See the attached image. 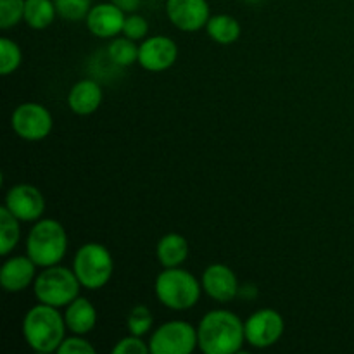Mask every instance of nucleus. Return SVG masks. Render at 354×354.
I'll return each mask as SVG.
<instances>
[{
	"instance_id": "nucleus-4",
	"label": "nucleus",
	"mask_w": 354,
	"mask_h": 354,
	"mask_svg": "<svg viewBox=\"0 0 354 354\" xmlns=\"http://www.w3.org/2000/svg\"><path fill=\"white\" fill-rule=\"evenodd\" d=\"M156 297L162 306L175 311L190 310L196 306L201 299L203 283L196 279L190 272L176 268H165L156 279L154 283Z\"/></svg>"
},
{
	"instance_id": "nucleus-20",
	"label": "nucleus",
	"mask_w": 354,
	"mask_h": 354,
	"mask_svg": "<svg viewBox=\"0 0 354 354\" xmlns=\"http://www.w3.org/2000/svg\"><path fill=\"white\" fill-rule=\"evenodd\" d=\"M57 10L54 0H26L24 23L33 30H45L54 23Z\"/></svg>"
},
{
	"instance_id": "nucleus-7",
	"label": "nucleus",
	"mask_w": 354,
	"mask_h": 354,
	"mask_svg": "<svg viewBox=\"0 0 354 354\" xmlns=\"http://www.w3.org/2000/svg\"><path fill=\"white\" fill-rule=\"evenodd\" d=\"M149 348L152 354H190L199 348L197 328L183 320L166 322L152 332Z\"/></svg>"
},
{
	"instance_id": "nucleus-26",
	"label": "nucleus",
	"mask_w": 354,
	"mask_h": 354,
	"mask_svg": "<svg viewBox=\"0 0 354 354\" xmlns=\"http://www.w3.org/2000/svg\"><path fill=\"white\" fill-rule=\"evenodd\" d=\"M26 0H0V28L10 30L24 21Z\"/></svg>"
},
{
	"instance_id": "nucleus-11",
	"label": "nucleus",
	"mask_w": 354,
	"mask_h": 354,
	"mask_svg": "<svg viewBox=\"0 0 354 354\" xmlns=\"http://www.w3.org/2000/svg\"><path fill=\"white\" fill-rule=\"evenodd\" d=\"M178 59L175 41L162 35L145 38L138 48V64L152 73H161L171 68Z\"/></svg>"
},
{
	"instance_id": "nucleus-18",
	"label": "nucleus",
	"mask_w": 354,
	"mask_h": 354,
	"mask_svg": "<svg viewBox=\"0 0 354 354\" xmlns=\"http://www.w3.org/2000/svg\"><path fill=\"white\" fill-rule=\"evenodd\" d=\"M156 254L162 268H176L189 258V242L180 234H166L159 239Z\"/></svg>"
},
{
	"instance_id": "nucleus-12",
	"label": "nucleus",
	"mask_w": 354,
	"mask_h": 354,
	"mask_svg": "<svg viewBox=\"0 0 354 354\" xmlns=\"http://www.w3.org/2000/svg\"><path fill=\"white\" fill-rule=\"evenodd\" d=\"M166 14L173 26L182 31H197L209 21L207 0H166Z\"/></svg>"
},
{
	"instance_id": "nucleus-2",
	"label": "nucleus",
	"mask_w": 354,
	"mask_h": 354,
	"mask_svg": "<svg viewBox=\"0 0 354 354\" xmlns=\"http://www.w3.org/2000/svg\"><path fill=\"white\" fill-rule=\"evenodd\" d=\"M21 328L26 344L35 353L41 354L57 353L68 330L64 315L59 313L57 308L44 303H38L26 311Z\"/></svg>"
},
{
	"instance_id": "nucleus-27",
	"label": "nucleus",
	"mask_w": 354,
	"mask_h": 354,
	"mask_svg": "<svg viewBox=\"0 0 354 354\" xmlns=\"http://www.w3.org/2000/svg\"><path fill=\"white\" fill-rule=\"evenodd\" d=\"M123 35L124 37L131 38V40H145L149 35V23L144 16L140 14H128L127 19L123 24Z\"/></svg>"
},
{
	"instance_id": "nucleus-14",
	"label": "nucleus",
	"mask_w": 354,
	"mask_h": 354,
	"mask_svg": "<svg viewBox=\"0 0 354 354\" xmlns=\"http://www.w3.org/2000/svg\"><path fill=\"white\" fill-rule=\"evenodd\" d=\"M127 19V12L113 2L97 3L90 9L85 23L90 33L99 38L118 37L123 33V24Z\"/></svg>"
},
{
	"instance_id": "nucleus-10",
	"label": "nucleus",
	"mask_w": 354,
	"mask_h": 354,
	"mask_svg": "<svg viewBox=\"0 0 354 354\" xmlns=\"http://www.w3.org/2000/svg\"><path fill=\"white\" fill-rule=\"evenodd\" d=\"M3 206L23 223H33L44 216L45 197L35 185L17 183L7 190Z\"/></svg>"
},
{
	"instance_id": "nucleus-24",
	"label": "nucleus",
	"mask_w": 354,
	"mask_h": 354,
	"mask_svg": "<svg viewBox=\"0 0 354 354\" xmlns=\"http://www.w3.org/2000/svg\"><path fill=\"white\" fill-rule=\"evenodd\" d=\"M23 62V52L19 45L10 38H2L0 40V73L3 76L16 71Z\"/></svg>"
},
{
	"instance_id": "nucleus-9",
	"label": "nucleus",
	"mask_w": 354,
	"mask_h": 354,
	"mask_svg": "<svg viewBox=\"0 0 354 354\" xmlns=\"http://www.w3.org/2000/svg\"><path fill=\"white\" fill-rule=\"evenodd\" d=\"M244 330L245 342H249V346L256 349H266L280 341L286 330V322L277 310L263 308L244 322Z\"/></svg>"
},
{
	"instance_id": "nucleus-25",
	"label": "nucleus",
	"mask_w": 354,
	"mask_h": 354,
	"mask_svg": "<svg viewBox=\"0 0 354 354\" xmlns=\"http://www.w3.org/2000/svg\"><path fill=\"white\" fill-rule=\"evenodd\" d=\"M152 324H154V317H152L151 310L145 304L135 306L127 318L130 334L138 335V337H144L145 334H149V330L152 328Z\"/></svg>"
},
{
	"instance_id": "nucleus-6",
	"label": "nucleus",
	"mask_w": 354,
	"mask_h": 354,
	"mask_svg": "<svg viewBox=\"0 0 354 354\" xmlns=\"http://www.w3.org/2000/svg\"><path fill=\"white\" fill-rule=\"evenodd\" d=\"M73 272L86 290H99L111 280L114 261L109 249L102 244L88 242L76 251L73 259Z\"/></svg>"
},
{
	"instance_id": "nucleus-8",
	"label": "nucleus",
	"mask_w": 354,
	"mask_h": 354,
	"mask_svg": "<svg viewBox=\"0 0 354 354\" xmlns=\"http://www.w3.org/2000/svg\"><path fill=\"white\" fill-rule=\"evenodd\" d=\"M10 127L14 133L28 142L44 140L54 128L50 111L37 102H24L14 109L10 116Z\"/></svg>"
},
{
	"instance_id": "nucleus-5",
	"label": "nucleus",
	"mask_w": 354,
	"mask_h": 354,
	"mask_svg": "<svg viewBox=\"0 0 354 354\" xmlns=\"http://www.w3.org/2000/svg\"><path fill=\"white\" fill-rule=\"evenodd\" d=\"M78 277L75 272L64 266H48L38 273L33 282V292L38 303L48 304L54 308H66L80 296Z\"/></svg>"
},
{
	"instance_id": "nucleus-15",
	"label": "nucleus",
	"mask_w": 354,
	"mask_h": 354,
	"mask_svg": "<svg viewBox=\"0 0 354 354\" xmlns=\"http://www.w3.org/2000/svg\"><path fill=\"white\" fill-rule=\"evenodd\" d=\"M37 279V265L30 256H14L0 268V286L7 292H21Z\"/></svg>"
},
{
	"instance_id": "nucleus-3",
	"label": "nucleus",
	"mask_w": 354,
	"mask_h": 354,
	"mask_svg": "<svg viewBox=\"0 0 354 354\" xmlns=\"http://www.w3.org/2000/svg\"><path fill=\"white\" fill-rule=\"evenodd\" d=\"M26 252L40 268L55 266L68 252V234L59 221L40 218L26 239Z\"/></svg>"
},
{
	"instance_id": "nucleus-16",
	"label": "nucleus",
	"mask_w": 354,
	"mask_h": 354,
	"mask_svg": "<svg viewBox=\"0 0 354 354\" xmlns=\"http://www.w3.org/2000/svg\"><path fill=\"white\" fill-rule=\"evenodd\" d=\"M102 102V88L93 80H80L68 93V106L78 116H88L99 109Z\"/></svg>"
},
{
	"instance_id": "nucleus-22",
	"label": "nucleus",
	"mask_w": 354,
	"mask_h": 354,
	"mask_svg": "<svg viewBox=\"0 0 354 354\" xmlns=\"http://www.w3.org/2000/svg\"><path fill=\"white\" fill-rule=\"evenodd\" d=\"M138 48H140V45H137L135 40L123 35V37H118L111 41L109 47H107V55L116 66L128 68L138 61Z\"/></svg>"
},
{
	"instance_id": "nucleus-23",
	"label": "nucleus",
	"mask_w": 354,
	"mask_h": 354,
	"mask_svg": "<svg viewBox=\"0 0 354 354\" xmlns=\"http://www.w3.org/2000/svg\"><path fill=\"white\" fill-rule=\"evenodd\" d=\"M57 16L62 19L78 23V21L86 19L90 9L93 7L92 0H54Z\"/></svg>"
},
{
	"instance_id": "nucleus-29",
	"label": "nucleus",
	"mask_w": 354,
	"mask_h": 354,
	"mask_svg": "<svg viewBox=\"0 0 354 354\" xmlns=\"http://www.w3.org/2000/svg\"><path fill=\"white\" fill-rule=\"evenodd\" d=\"M59 354H93L95 348L90 344L88 341L82 337V335H73V337H66L62 344L57 349Z\"/></svg>"
},
{
	"instance_id": "nucleus-19",
	"label": "nucleus",
	"mask_w": 354,
	"mask_h": 354,
	"mask_svg": "<svg viewBox=\"0 0 354 354\" xmlns=\"http://www.w3.org/2000/svg\"><path fill=\"white\" fill-rule=\"evenodd\" d=\"M207 35L213 38L216 44L230 45L239 40L241 37V23L235 17L228 16V14H218V16H211L206 24Z\"/></svg>"
},
{
	"instance_id": "nucleus-17",
	"label": "nucleus",
	"mask_w": 354,
	"mask_h": 354,
	"mask_svg": "<svg viewBox=\"0 0 354 354\" xmlns=\"http://www.w3.org/2000/svg\"><path fill=\"white\" fill-rule=\"evenodd\" d=\"M66 327L76 335H86L97 325V310L85 297H76L73 303L66 306L64 311Z\"/></svg>"
},
{
	"instance_id": "nucleus-13",
	"label": "nucleus",
	"mask_w": 354,
	"mask_h": 354,
	"mask_svg": "<svg viewBox=\"0 0 354 354\" xmlns=\"http://www.w3.org/2000/svg\"><path fill=\"white\" fill-rule=\"evenodd\" d=\"M203 290L216 303H230L239 294V280L235 272L227 265H211L204 270Z\"/></svg>"
},
{
	"instance_id": "nucleus-28",
	"label": "nucleus",
	"mask_w": 354,
	"mask_h": 354,
	"mask_svg": "<svg viewBox=\"0 0 354 354\" xmlns=\"http://www.w3.org/2000/svg\"><path fill=\"white\" fill-rule=\"evenodd\" d=\"M114 354H149L151 348L149 344H145V341H142V337L138 335L130 334V337H123L121 341H118V344L113 348Z\"/></svg>"
},
{
	"instance_id": "nucleus-30",
	"label": "nucleus",
	"mask_w": 354,
	"mask_h": 354,
	"mask_svg": "<svg viewBox=\"0 0 354 354\" xmlns=\"http://www.w3.org/2000/svg\"><path fill=\"white\" fill-rule=\"evenodd\" d=\"M109 2H113L114 6H118L121 10H124L127 14H131V12H135L138 7H140L142 0H109Z\"/></svg>"
},
{
	"instance_id": "nucleus-1",
	"label": "nucleus",
	"mask_w": 354,
	"mask_h": 354,
	"mask_svg": "<svg viewBox=\"0 0 354 354\" xmlns=\"http://www.w3.org/2000/svg\"><path fill=\"white\" fill-rule=\"evenodd\" d=\"M197 339L204 354H235L245 342L244 322L232 311L214 310L197 325Z\"/></svg>"
},
{
	"instance_id": "nucleus-21",
	"label": "nucleus",
	"mask_w": 354,
	"mask_h": 354,
	"mask_svg": "<svg viewBox=\"0 0 354 354\" xmlns=\"http://www.w3.org/2000/svg\"><path fill=\"white\" fill-rule=\"evenodd\" d=\"M21 221L7 209L0 207V254L9 256L21 239Z\"/></svg>"
}]
</instances>
